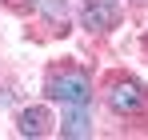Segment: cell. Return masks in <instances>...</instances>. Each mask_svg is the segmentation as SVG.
<instances>
[{"label": "cell", "instance_id": "7a4b0ae2", "mask_svg": "<svg viewBox=\"0 0 148 140\" xmlns=\"http://www.w3.org/2000/svg\"><path fill=\"white\" fill-rule=\"evenodd\" d=\"M104 96H108V108L120 112V116H136V112L148 108V88H144V80H136V76H112Z\"/></svg>", "mask_w": 148, "mask_h": 140}, {"label": "cell", "instance_id": "8992f818", "mask_svg": "<svg viewBox=\"0 0 148 140\" xmlns=\"http://www.w3.org/2000/svg\"><path fill=\"white\" fill-rule=\"evenodd\" d=\"M32 4H36V8H40V12H44L48 20L64 24V12H68V4H64V0H32Z\"/></svg>", "mask_w": 148, "mask_h": 140}, {"label": "cell", "instance_id": "277c9868", "mask_svg": "<svg viewBox=\"0 0 148 140\" xmlns=\"http://www.w3.org/2000/svg\"><path fill=\"white\" fill-rule=\"evenodd\" d=\"M60 136H64V140H84V136H92L88 104H64V112H60Z\"/></svg>", "mask_w": 148, "mask_h": 140}, {"label": "cell", "instance_id": "3957f363", "mask_svg": "<svg viewBox=\"0 0 148 140\" xmlns=\"http://www.w3.org/2000/svg\"><path fill=\"white\" fill-rule=\"evenodd\" d=\"M120 24V4L116 0H88L84 4V12H80V28L84 32H112Z\"/></svg>", "mask_w": 148, "mask_h": 140}, {"label": "cell", "instance_id": "5b68a950", "mask_svg": "<svg viewBox=\"0 0 148 140\" xmlns=\"http://www.w3.org/2000/svg\"><path fill=\"white\" fill-rule=\"evenodd\" d=\"M16 132H20V136H28V140L48 136V132H52V112L44 108V104L20 108V116H16Z\"/></svg>", "mask_w": 148, "mask_h": 140}, {"label": "cell", "instance_id": "6da1fadb", "mask_svg": "<svg viewBox=\"0 0 148 140\" xmlns=\"http://www.w3.org/2000/svg\"><path fill=\"white\" fill-rule=\"evenodd\" d=\"M44 96L56 104H88L92 100V80L80 68H52L44 80Z\"/></svg>", "mask_w": 148, "mask_h": 140}]
</instances>
